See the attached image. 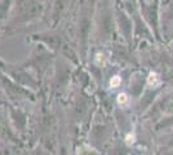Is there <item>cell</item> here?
Instances as JSON below:
<instances>
[{"instance_id":"1","label":"cell","mask_w":173,"mask_h":155,"mask_svg":"<svg viewBox=\"0 0 173 155\" xmlns=\"http://www.w3.org/2000/svg\"><path fill=\"white\" fill-rule=\"evenodd\" d=\"M159 84V76L155 74V72H151L147 78V85L150 87H156Z\"/></svg>"},{"instance_id":"2","label":"cell","mask_w":173,"mask_h":155,"mask_svg":"<svg viewBox=\"0 0 173 155\" xmlns=\"http://www.w3.org/2000/svg\"><path fill=\"white\" fill-rule=\"evenodd\" d=\"M128 102H129V97H128L127 93H120V95H118V103L119 105L124 106Z\"/></svg>"},{"instance_id":"3","label":"cell","mask_w":173,"mask_h":155,"mask_svg":"<svg viewBox=\"0 0 173 155\" xmlns=\"http://www.w3.org/2000/svg\"><path fill=\"white\" fill-rule=\"evenodd\" d=\"M120 83H122V78L119 76V75H115V76L111 78V80H110V87H111V88H116V87L120 85Z\"/></svg>"},{"instance_id":"4","label":"cell","mask_w":173,"mask_h":155,"mask_svg":"<svg viewBox=\"0 0 173 155\" xmlns=\"http://www.w3.org/2000/svg\"><path fill=\"white\" fill-rule=\"evenodd\" d=\"M125 142H127L128 145H132V143L134 142V134H132V133L127 134V137H125Z\"/></svg>"}]
</instances>
